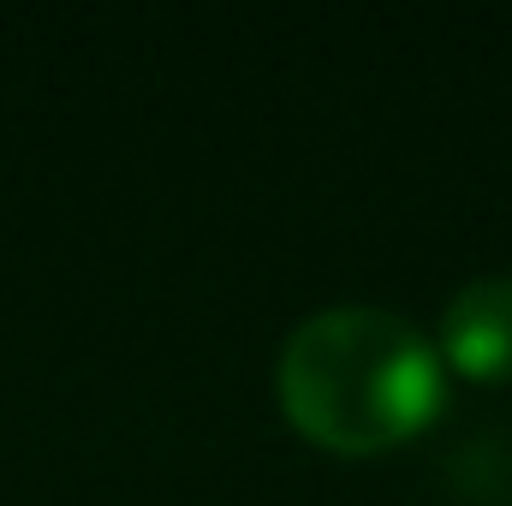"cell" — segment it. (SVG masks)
I'll use <instances>...</instances> for the list:
<instances>
[{"instance_id": "1", "label": "cell", "mask_w": 512, "mask_h": 506, "mask_svg": "<svg viewBox=\"0 0 512 506\" xmlns=\"http://www.w3.org/2000/svg\"><path fill=\"white\" fill-rule=\"evenodd\" d=\"M292 429L328 453L364 459L411 441L441 411V352L393 310L346 304L292 328L274 364Z\"/></svg>"}, {"instance_id": "2", "label": "cell", "mask_w": 512, "mask_h": 506, "mask_svg": "<svg viewBox=\"0 0 512 506\" xmlns=\"http://www.w3.org/2000/svg\"><path fill=\"white\" fill-rule=\"evenodd\" d=\"M441 358L465 381H512V274H489L453 292L441 316Z\"/></svg>"}]
</instances>
